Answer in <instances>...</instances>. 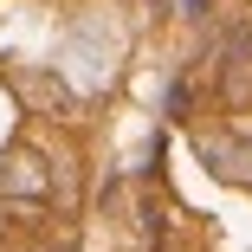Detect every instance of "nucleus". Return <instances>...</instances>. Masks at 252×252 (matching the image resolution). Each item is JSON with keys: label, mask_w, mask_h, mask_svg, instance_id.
Returning a JSON list of instances; mask_svg holds the SVG:
<instances>
[{"label": "nucleus", "mask_w": 252, "mask_h": 252, "mask_svg": "<svg viewBox=\"0 0 252 252\" xmlns=\"http://www.w3.org/2000/svg\"><path fill=\"white\" fill-rule=\"evenodd\" d=\"M226 97L252 104V32H233V45H226Z\"/></svg>", "instance_id": "obj_4"}, {"label": "nucleus", "mask_w": 252, "mask_h": 252, "mask_svg": "<svg viewBox=\"0 0 252 252\" xmlns=\"http://www.w3.org/2000/svg\"><path fill=\"white\" fill-rule=\"evenodd\" d=\"M20 91L32 97L39 110H52V117H71V104H78V97H71V84H59L52 71H20Z\"/></svg>", "instance_id": "obj_3"}, {"label": "nucleus", "mask_w": 252, "mask_h": 252, "mask_svg": "<svg viewBox=\"0 0 252 252\" xmlns=\"http://www.w3.org/2000/svg\"><path fill=\"white\" fill-rule=\"evenodd\" d=\"M200 162L220 181H252V142L246 136H200Z\"/></svg>", "instance_id": "obj_2"}, {"label": "nucleus", "mask_w": 252, "mask_h": 252, "mask_svg": "<svg viewBox=\"0 0 252 252\" xmlns=\"http://www.w3.org/2000/svg\"><path fill=\"white\" fill-rule=\"evenodd\" d=\"M0 194L7 200H45L52 194V168L39 149H7L0 156Z\"/></svg>", "instance_id": "obj_1"}]
</instances>
